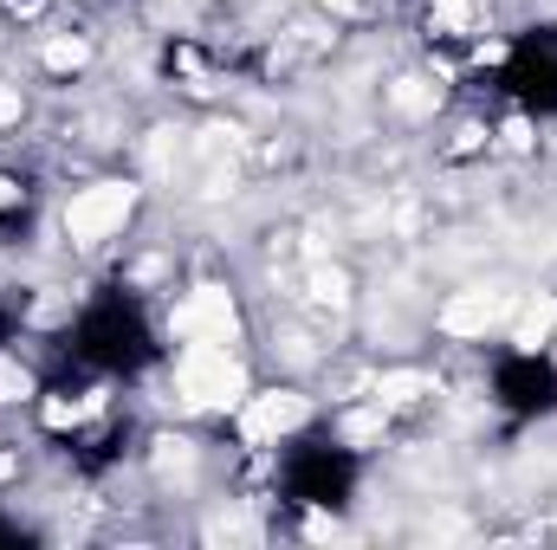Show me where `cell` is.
<instances>
[{
    "mask_svg": "<svg viewBox=\"0 0 557 550\" xmlns=\"http://www.w3.org/2000/svg\"><path fill=\"white\" fill-rule=\"evenodd\" d=\"M175 389L188 409H240L247 402V370L227 343H188L175 363Z\"/></svg>",
    "mask_w": 557,
    "mask_h": 550,
    "instance_id": "6da1fadb",
    "label": "cell"
},
{
    "mask_svg": "<svg viewBox=\"0 0 557 550\" xmlns=\"http://www.w3.org/2000/svg\"><path fill=\"white\" fill-rule=\"evenodd\" d=\"M131 208H137V188H131V182H91V188H78V195L65 201V234H72V247H104V240L131 221Z\"/></svg>",
    "mask_w": 557,
    "mask_h": 550,
    "instance_id": "7a4b0ae2",
    "label": "cell"
},
{
    "mask_svg": "<svg viewBox=\"0 0 557 550\" xmlns=\"http://www.w3.org/2000/svg\"><path fill=\"white\" fill-rule=\"evenodd\" d=\"M175 337L182 343H227L234 337V298L221 285H201L175 304Z\"/></svg>",
    "mask_w": 557,
    "mask_h": 550,
    "instance_id": "3957f363",
    "label": "cell"
},
{
    "mask_svg": "<svg viewBox=\"0 0 557 550\" xmlns=\"http://www.w3.org/2000/svg\"><path fill=\"white\" fill-rule=\"evenodd\" d=\"M305 396H285V389H273V396H253L247 402V414H240V434L253 440V447H267V440H278V434H292L298 421H305Z\"/></svg>",
    "mask_w": 557,
    "mask_h": 550,
    "instance_id": "277c9868",
    "label": "cell"
},
{
    "mask_svg": "<svg viewBox=\"0 0 557 550\" xmlns=\"http://www.w3.org/2000/svg\"><path fill=\"white\" fill-rule=\"evenodd\" d=\"M499 317H506V298H493V291H467V298H454V304L441 311V330H447V337H486Z\"/></svg>",
    "mask_w": 557,
    "mask_h": 550,
    "instance_id": "5b68a950",
    "label": "cell"
},
{
    "mask_svg": "<svg viewBox=\"0 0 557 550\" xmlns=\"http://www.w3.org/2000/svg\"><path fill=\"white\" fill-rule=\"evenodd\" d=\"M552 330H557V298H532V304L512 317V343H519V350H545Z\"/></svg>",
    "mask_w": 557,
    "mask_h": 550,
    "instance_id": "8992f818",
    "label": "cell"
},
{
    "mask_svg": "<svg viewBox=\"0 0 557 550\" xmlns=\"http://www.w3.org/2000/svg\"><path fill=\"white\" fill-rule=\"evenodd\" d=\"M421 396H434V383L416 376V370H403V376H383V383H376V409H409V402H421Z\"/></svg>",
    "mask_w": 557,
    "mask_h": 550,
    "instance_id": "52a82bcc",
    "label": "cell"
},
{
    "mask_svg": "<svg viewBox=\"0 0 557 550\" xmlns=\"http://www.w3.org/2000/svg\"><path fill=\"white\" fill-rule=\"evenodd\" d=\"M46 65H52V72H78V65H85V46H78V39H52V46H46Z\"/></svg>",
    "mask_w": 557,
    "mask_h": 550,
    "instance_id": "ba28073f",
    "label": "cell"
},
{
    "mask_svg": "<svg viewBox=\"0 0 557 550\" xmlns=\"http://www.w3.org/2000/svg\"><path fill=\"white\" fill-rule=\"evenodd\" d=\"M20 396H33V376L20 363H0V402H20Z\"/></svg>",
    "mask_w": 557,
    "mask_h": 550,
    "instance_id": "9c48e42d",
    "label": "cell"
},
{
    "mask_svg": "<svg viewBox=\"0 0 557 550\" xmlns=\"http://www.w3.org/2000/svg\"><path fill=\"white\" fill-rule=\"evenodd\" d=\"M434 13H441V20H447V26H454V33H467V26H473V13H480V7H473V0H434Z\"/></svg>",
    "mask_w": 557,
    "mask_h": 550,
    "instance_id": "30bf717a",
    "label": "cell"
},
{
    "mask_svg": "<svg viewBox=\"0 0 557 550\" xmlns=\"http://www.w3.org/2000/svg\"><path fill=\"white\" fill-rule=\"evenodd\" d=\"M396 104H403V111H428L434 91H421V78H403V85H396Z\"/></svg>",
    "mask_w": 557,
    "mask_h": 550,
    "instance_id": "8fae6325",
    "label": "cell"
},
{
    "mask_svg": "<svg viewBox=\"0 0 557 550\" xmlns=\"http://www.w3.org/2000/svg\"><path fill=\"white\" fill-rule=\"evenodd\" d=\"M7 117H20V98H13V91H0V124H7Z\"/></svg>",
    "mask_w": 557,
    "mask_h": 550,
    "instance_id": "7c38bea8",
    "label": "cell"
},
{
    "mask_svg": "<svg viewBox=\"0 0 557 550\" xmlns=\"http://www.w3.org/2000/svg\"><path fill=\"white\" fill-rule=\"evenodd\" d=\"M13 201H20V188H13V182H0V208H13Z\"/></svg>",
    "mask_w": 557,
    "mask_h": 550,
    "instance_id": "4fadbf2b",
    "label": "cell"
},
{
    "mask_svg": "<svg viewBox=\"0 0 557 550\" xmlns=\"http://www.w3.org/2000/svg\"><path fill=\"white\" fill-rule=\"evenodd\" d=\"M324 7H337V13H357V7H363V0H324Z\"/></svg>",
    "mask_w": 557,
    "mask_h": 550,
    "instance_id": "5bb4252c",
    "label": "cell"
}]
</instances>
